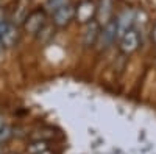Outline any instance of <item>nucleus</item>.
Wrapping results in <instances>:
<instances>
[{
	"label": "nucleus",
	"instance_id": "nucleus-1",
	"mask_svg": "<svg viewBox=\"0 0 156 154\" xmlns=\"http://www.w3.org/2000/svg\"><path fill=\"white\" fill-rule=\"evenodd\" d=\"M117 37V27H115V20H109L108 23L103 25V28L100 30L98 33V37H97V45L100 50H106Z\"/></svg>",
	"mask_w": 156,
	"mask_h": 154
},
{
	"label": "nucleus",
	"instance_id": "nucleus-2",
	"mask_svg": "<svg viewBox=\"0 0 156 154\" xmlns=\"http://www.w3.org/2000/svg\"><path fill=\"white\" fill-rule=\"evenodd\" d=\"M45 25V12L42 9H34L31 14H28V17L23 22V28L30 34H37L39 30Z\"/></svg>",
	"mask_w": 156,
	"mask_h": 154
},
{
	"label": "nucleus",
	"instance_id": "nucleus-3",
	"mask_svg": "<svg viewBox=\"0 0 156 154\" xmlns=\"http://www.w3.org/2000/svg\"><path fill=\"white\" fill-rule=\"evenodd\" d=\"M73 16H75V8L70 3H66L53 11V23L56 27H66L73 19Z\"/></svg>",
	"mask_w": 156,
	"mask_h": 154
},
{
	"label": "nucleus",
	"instance_id": "nucleus-4",
	"mask_svg": "<svg viewBox=\"0 0 156 154\" xmlns=\"http://www.w3.org/2000/svg\"><path fill=\"white\" fill-rule=\"evenodd\" d=\"M139 47V34L136 30H128L122 37H120V51L125 55H129L136 51Z\"/></svg>",
	"mask_w": 156,
	"mask_h": 154
},
{
	"label": "nucleus",
	"instance_id": "nucleus-5",
	"mask_svg": "<svg viewBox=\"0 0 156 154\" xmlns=\"http://www.w3.org/2000/svg\"><path fill=\"white\" fill-rule=\"evenodd\" d=\"M134 22V12L131 9H125L122 11V14L115 19V27H117V37H120L128 31L131 30V25Z\"/></svg>",
	"mask_w": 156,
	"mask_h": 154
},
{
	"label": "nucleus",
	"instance_id": "nucleus-6",
	"mask_svg": "<svg viewBox=\"0 0 156 154\" xmlns=\"http://www.w3.org/2000/svg\"><path fill=\"white\" fill-rule=\"evenodd\" d=\"M95 11H97V8L94 6V3L87 0V2H83L78 5V8L75 9V17L80 23H87L94 19Z\"/></svg>",
	"mask_w": 156,
	"mask_h": 154
},
{
	"label": "nucleus",
	"instance_id": "nucleus-7",
	"mask_svg": "<svg viewBox=\"0 0 156 154\" xmlns=\"http://www.w3.org/2000/svg\"><path fill=\"white\" fill-rule=\"evenodd\" d=\"M17 30L14 25H11V23H6V27L3 28V31L0 33V42L3 44V47L9 48L12 47L16 42H17Z\"/></svg>",
	"mask_w": 156,
	"mask_h": 154
},
{
	"label": "nucleus",
	"instance_id": "nucleus-8",
	"mask_svg": "<svg viewBox=\"0 0 156 154\" xmlns=\"http://www.w3.org/2000/svg\"><path fill=\"white\" fill-rule=\"evenodd\" d=\"M98 33H100L98 22H95V20L87 22V27H86V31H84V36H83V42H84V45H86V47L94 45V44L97 42Z\"/></svg>",
	"mask_w": 156,
	"mask_h": 154
},
{
	"label": "nucleus",
	"instance_id": "nucleus-9",
	"mask_svg": "<svg viewBox=\"0 0 156 154\" xmlns=\"http://www.w3.org/2000/svg\"><path fill=\"white\" fill-rule=\"evenodd\" d=\"M95 14L98 17L100 23H108L111 20V14H112V0H100V5L95 11Z\"/></svg>",
	"mask_w": 156,
	"mask_h": 154
},
{
	"label": "nucleus",
	"instance_id": "nucleus-10",
	"mask_svg": "<svg viewBox=\"0 0 156 154\" xmlns=\"http://www.w3.org/2000/svg\"><path fill=\"white\" fill-rule=\"evenodd\" d=\"M48 149V145H47V140H34L31 145H28V152L30 154H39Z\"/></svg>",
	"mask_w": 156,
	"mask_h": 154
},
{
	"label": "nucleus",
	"instance_id": "nucleus-11",
	"mask_svg": "<svg viewBox=\"0 0 156 154\" xmlns=\"http://www.w3.org/2000/svg\"><path fill=\"white\" fill-rule=\"evenodd\" d=\"M12 137V129L6 125H2L0 126V143H5Z\"/></svg>",
	"mask_w": 156,
	"mask_h": 154
},
{
	"label": "nucleus",
	"instance_id": "nucleus-12",
	"mask_svg": "<svg viewBox=\"0 0 156 154\" xmlns=\"http://www.w3.org/2000/svg\"><path fill=\"white\" fill-rule=\"evenodd\" d=\"M66 3H69V0H47L45 6H47V9H48V11L53 12L55 9H58L59 6L66 5Z\"/></svg>",
	"mask_w": 156,
	"mask_h": 154
},
{
	"label": "nucleus",
	"instance_id": "nucleus-13",
	"mask_svg": "<svg viewBox=\"0 0 156 154\" xmlns=\"http://www.w3.org/2000/svg\"><path fill=\"white\" fill-rule=\"evenodd\" d=\"M39 154H53V152H50L48 149H45V151H42V152H39Z\"/></svg>",
	"mask_w": 156,
	"mask_h": 154
},
{
	"label": "nucleus",
	"instance_id": "nucleus-14",
	"mask_svg": "<svg viewBox=\"0 0 156 154\" xmlns=\"http://www.w3.org/2000/svg\"><path fill=\"white\" fill-rule=\"evenodd\" d=\"M153 39H154V42H156V27H154V31H153Z\"/></svg>",
	"mask_w": 156,
	"mask_h": 154
},
{
	"label": "nucleus",
	"instance_id": "nucleus-15",
	"mask_svg": "<svg viewBox=\"0 0 156 154\" xmlns=\"http://www.w3.org/2000/svg\"><path fill=\"white\" fill-rule=\"evenodd\" d=\"M2 50H3V44L0 42V53H2Z\"/></svg>",
	"mask_w": 156,
	"mask_h": 154
},
{
	"label": "nucleus",
	"instance_id": "nucleus-16",
	"mask_svg": "<svg viewBox=\"0 0 156 154\" xmlns=\"http://www.w3.org/2000/svg\"><path fill=\"white\" fill-rule=\"evenodd\" d=\"M0 154H2V146H0Z\"/></svg>",
	"mask_w": 156,
	"mask_h": 154
}]
</instances>
